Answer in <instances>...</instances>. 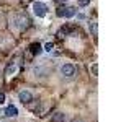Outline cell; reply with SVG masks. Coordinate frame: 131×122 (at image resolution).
<instances>
[{
  "instance_id": "6da1fadb",
  "label": "cell",
  "mask_w": 131,
  "mask_h": 122,
  "mask_svg": "<svg viewBox=\"0 0 131 122\" xmlns=\"http://www.w3.org/2000/svg\"><path fill=\"white\" fill-rule=\"evenodd\" d=\"M12 23H13V26L16 28V29H26L28 26H30V23H31V20H30V16H28L25 11H20V13H16L13 15V18H12Z\"/></svg>"
},
{
  "instance_id": "7a4b0ae2",
  "label": "cell",
  "mask_w": 131,
  "mask_h": 122,
  "mask_svg": "<svg viewBox=\"0 0 131 122\" xmlns=\"http://www.w3.org/2000/svg\"><path fill=\"white\" fill-rule=\"evenodd\" d=\"M59 72L64 78H74V77L77 75V67L74 64H62L61 68H59Z\"/></svg>"
},
{
  "instance_id": "3957f363",
  "label": "cell",
  "mask_w": 131,
  "mask_h": 122,
  "mask_svg": "<svg viewBox=\"0 0 131 122\" xmlns=\"http://www.w3.org/2000/svg\"><path fill=\"white\" fill-rule=\"evenodd\" d=\"M56 15L59 18H72V16H75V8L74 7H59Z\"/></svg>"
},
{
  "instance_id": "277c9868",
  "label": "cell",
  "mask_w": 131,
  "mask_h": 122,
  "mask_svg": "<svg viewBox=\"0 0 131 122\" xmlns=\"http://www.w3.org/2000/svg\"><path fill=\"white\" fill-rule=\"evenodd\" d=\"M33 11H35V15L38 16V18H44L48 13V7H46V3H43V2H35L33 3Z\"/></svg>"
},
{
  "instance_id": "5b68a950",
  "label": "cell",
  "mask_w": 131,
  "mask_h": 122,
  "mask_svg": "<svg viewBox=\"0 0 131 122\" xmlns=\"http://www.w3.org/2000/svg\"><path fill=\"white\" fill-rule=\"evenodd\" d=\"M18 98H20V101H21L23 104H30L33 101V95L28 91V89H21V91L18 93Z\"/></svg>"
},
{
  "instance_id": "8992f818",
  "label": "cell",
  "mask_w": 131,
  "mask_h": 122,
  "mask_svg": "<svg viewBox=\"0 0 131 122\" xmlns=\"http://www.w3.org/2000/svg\"><path fill=\"white\" fill-rule=\"evenodd\" d=\"M3 116H5V117H16V116H18V109H16V106H13V104L7 106L5 111H3Z\"/></svg>"
},
{
  "instance_id": "52a82bcc",
  "label": "cell",
  "mask_w": 131,
  "mask_h": 122,
  "mask_svg": "<svg viewBox=\"0 0 131 122\" xmlns=\"http://www.w3.org/2000/svg\"><path fill=\"white\" fill-rule=\"evenodd\" d=\"M66 120H67L66 112H56V114H52V117H51V122H66Z\"/></svg>"
},
{
  "instance_id": "ba28073f",
  "label": "cell",
  "mask_w": 131,
  "mask_h": 122,
  "mask_svg": "<svg viewBox=\"0 0 131 122\" xmlns=\"http://www.w3.org/2000/svg\"><path fill=\"white\" fill-rule=\"evenodd\" d=\"M15 72H16V65H15V62H10L7 65V68H5V75L10 77V75H13Z\"/></svg>"
},
{
  "instance_id": "9c48e42d",
  "label": "cell",
  "mask_w": 131,
  "mask_h": 122,
  "mask_svg": "<svg viewBox=\"0 0 131 122\" xmlns=\"http://www.w3.org/2000/svg\"><path fill=\"white\" fill-rule=\"evenodd\" d=\"M89 31L92 33V36H97V33H98V24H97L95 20L89 23Z\"/></svg>"
},
{
  "instance_id": "30bf717a",
  "label": "cell",
  "mask_w": 131,
  "mask_h": 122,
  "mask_svg": "<svg viewBox=\"0 0 131 122\" xmlns=\"http://www.w3.org/2000/svg\"><path fill=\"white\" fill-rule=\"evenodd\" d=\"M41 49H43V47H41L39 46V44H31V46H30V52H31V54L33 55H36V54H39V52H41Z\"/></svg>"
},
{
  "instance_id": "8fae6325",
  "label": "cell",
  "mask_w": 131,
  "mask_h": 122,
  "mask_svg": "<svg viewBox=\"0 0 131 122\" xmlns=\"http://www.w3.org/2000/svg\"><path fill=\"white\" fill-rule=\"evenodd\" d=\"M90 72H92V75H93V77H98V65H97V64H93L92 67H90Z\"/></svg>"
},
{
  "instance_id": "7c38bea8",
  "label": "cell",
  "mask_w": 131,
  "mask_h": 122,
  "mask_svg": "<svg viewBox=\"0 0 131 122\" xmlns=\"http://www.w3.org/2000/svg\"><path fill=\"white\" fill-rule=\"evenodd\" d=\"M52 49H54V44H52V42H46V44H44V51H46V52H52Z\"/></svg>"
},
{
  "instance_id": "4fadbf2b",
  "label": "cell",
  "mask_w": 131,
  "mask_h": 122,
  "mask_svg": "<svg viewBox=\"0 0 131 122\" xmlns=\"http://www.w3.org/2000/svg\"><path fill=\"white\" fill-rule=\"evenodd\" d=\"M77 3H79V7H87L90 3V0H77Z\"/></svg>"
},
{
  "instance_id": "5bb4252c",
  "label": "cell",
  "mask_w": 131,
  "mask_h": 122,
  "mask_svg": "<svg viewBox=\"0 0 131 122\" xmlns=\"http://www.w3.org/2000/svg\"><path fill=\"white\" fill-rule=\"evenodd\" d=\"M35 73H36V75H38V77H39V73H46V70H44V68H43V67H39V68H38V67H36V68H35Z\"/></svg>"
},
{
  "instance_id": "9a60e30c",
  "label": "cell",
  "mask_w": 131,
  "mask_h": 122,
  "mask_svg": "<svg viewBox=\"0 0 131 122\" xmlns=\"http://www.w3.org/2000/svg\"><path fill=\"white\" fill-rule=\"evenodd\" d=\"M3 103H5V95L0 93V104H3Z\"/></svg>"
},
{
  "instance_id": "2e32d148",
  "label": "cell",
  "mask_w": 131,
  "mask_h": 122,
  "mask_svg": "<svg viewBox=\"0 0 131 122\" xmlns=\"http://www.w3.org/2000/svg\"><path fill=\"white\" fill-rule=\"evenodd\" d=\"M56 2H66V0H56Z\"/></svg>"
},
{
  "instance_id": "e0dca14e",
  "label": "cell",
  "mask_w": 131,
  "mask_h": 122,
  "mask_svg": "<svg viewBox=\"0 0 131 122\" xmlns=\"http://www.w3.org/2000/svg\"><path fill=\"white\" fill-rule=\"evenodd\" d=\"M75 122H77V120H75Z\"/></svg>"
}]
</instances>
